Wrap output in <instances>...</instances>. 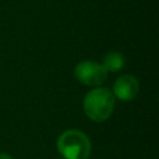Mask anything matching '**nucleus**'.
I'll return each mask as SVG.
<instances>
[{"label":"nucleus","instance_id":"nucleus-6","mask_svg":"<svg viewBox=\"0 0 159 159\" xmlns=\"http://www.w3.org/2000/svg\"><path fill=\"white\" fill-rule=\"evenodd\" d=\"M0 159H12L9 154H5V153H1L0 154Z\"/></svg>","mask_w":159,"mask_h":159},{"label":"nucleus","instance_id":"nucleus-5","mask_svg":"<svg viewBox=\"0 0 159 159\" xmlns=\"http://www.w3.org/2000/svg\"><path fill=\"white\" fill-rule=\"evenodd\" d=\"M124 56L119 52H109L106 55L103 60V67L107 72H117L123 68L124 66Z\"/></svg>","mask_w":159,"mask_h":159},{"label":"nucleus","instance_id":"nucleus-3","mask_svg":"<svg viewBox=\"0 0 159 159\" xmlns=\"http://www.w3.org/2000/svg\"><path fill=\"white\" fill-rule=\"evenodd\" d=\"M76 78L86 86H99L107 78L104 67L93 61H82L75 67Z\"/></svg>","mask_w":159,"mask_h":159},{"label":"nucleus","instance_id":"nucleus-4","mask_svg":"<svg viewBox=\"0 0 159 159\" xmlns=\"http://www.w3.org/2000/svg\"><path fill=\"white\" fill-rule=\"evenodd\" d=\"M139 92V82L132 75L120 76L113 84V96L119 98L120 101H132L137 97Z\"/></svg>","mask_w":159,"mask_h":159},{"label":"nucleus","instance_id":"nucleus-1","mask_svg":"<svg viewBox=\"0 0 159 159\" xmlns=\"http://www.w3.org/2000/svg\"><path fill=\"white\" fill-rule=\"evenodd\" d=\"M114 96L107 88H94L89 91L83 99L86 116L93 122L107 120L114 109Z\"/></svg>","mask_w":159,"mask_h":159},{"label":"nucleus","instance_id":"nucleus-2","mask_svg":"<svg viewBox=\"0 0 159 159\" xmlns=\"http://www.w3.org/2000/svg\"><path fill=\"white\" fill-rule=\"evenodd\" d=\"M57 150L66 159H87L91 154V140L84 133L68 129L58 137Z\"/></svg>","mask_w":159,"mask_h":159}]
</instances>
